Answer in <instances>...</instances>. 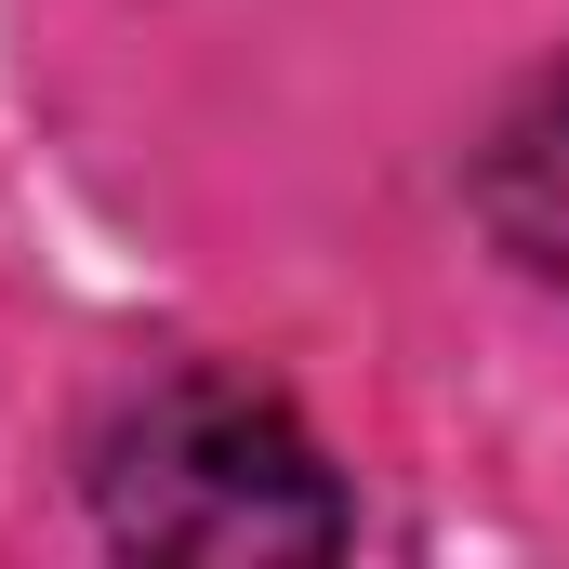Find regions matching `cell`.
<instances>
[{
	"label": "cell",
	"instance_id": "cell-1",
	"mask_svg": "<svg viewBox=\"0 0 569 569\" xmlns=\"http://www.w3.org/2000/svg\"><path fill=\"white\" fill-rule=\"evenodd\" d=\"M93 517L133 557H199V569H266V557H331L358 530L345 477L239 371H159L133 385L93 437Z\"/></svg>",
	"mask_w": 569,
	"mask_h": 569
},
{
	"label": "cell",
	"instance_id": "cell-2",
	"mask_svg": "<svg viewBox=\"0 0 569 569\" xmlns=\"http://www.w3.org/2000/svg\"><path fill=\"white\" fill-rule=\"evenodd\" d=\"M477 226H490L530 279L569 291V53L490 120V146H477Z\"/></svg>",
	"mask_w": 569,
	"mask_h": 569
}]
</instances>
